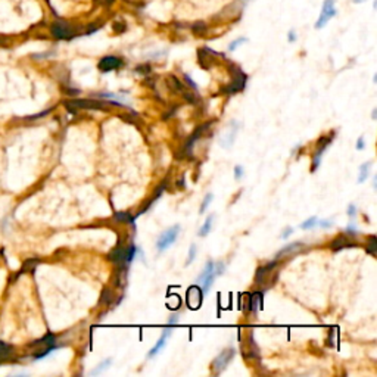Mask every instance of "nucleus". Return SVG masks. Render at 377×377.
<instances>
[{
  "label": "nucleus",
  "mask_w": 377,
  "mask_h": 377,
  "mask_svg": "<svg viewBox=\"0 0 377 377\" xmlns=\"http://www.w3.org/2000/svg\"><path fill=\"white\" fill-rule=\"evenodd\" d=\"M52 34L59 40H68V38L74 37V29L71 28L68 24L58 21V22H55L52 25Z\"/></svg>",
  "instance_id": "obj_7"
},
{
  "label": "nucleus",
  "mask_w": 377,
  "mask_h": 377,
  "mask_svg": "<svg viewBox=\"0 0 377 377\" xmlns=\"http://www.w3.org/2000/svg\"><path fill=\"white\" fill-rule=\"evenodd\" d=\"M196 251H198L196 245H192V246H190V249H189V257H187L186 265H189V264H192V262L195 261V258H196Z\"/></svg>",
  "instance_id": "obj_26"
},
{
  "label": "nucleus",
  "mask_w": 377,
  "mask_h": 377,
  "mask_svg": "<svg viewBox=\"0 0 377 377\" xmlns=\"http://www.w3.org/2000/svg\"><path fill=\"white\" fill-rule=\"evenodd\" d=\"M370 168H372V162H366L360 167V177H358V183H364L367 178H369V174H370Z\"/></svg>",
  "instance_id": "obj_15"
},
{
  "label": "nucleus",
  "mask_w": 377,
  "mask_h": 377,
  "mask_svg": "<svg viewBox=\"0 0 377 377\" xmlns=\"http://www.w3.org/2000/svg\"><path fill=\"white\" fill-rule=\"evenodd\" d=\"M292 232H293V229H292V227H288V229H286L285 232L282 233V236H280V237H282V239H288Z\"/></svg>",
  "instance_id": "obj_33"
},
{
  "label": "nucleus",
  "mask_w": 377,
  "mask_h": 377,
  "mask_svg": "<svg viewBox=\"0 0 377 377\" xmlns=\"http://www.w3.org/2000/svg\"><path fill=\"white\" fill-rule=\"evenodd\" d=\"M317 217H311V218H308L307 221H304L302 224H301V229L302 230H310V229H314L316 226H317Z\"/></svg>",
  "instance_id": "obj_23"
},
{
  "label": "nucleus",
  "mask_w": 377,
  "mask_h": 377,
  "mask_svg": "<svg viewBox=\"0 0 377 377\" xmlns=\"http://www.w3.org/2000/svg\"><path fill=\"white\" fill-rule=\"evenodd\" d=\"M330 143H332V137H321L319 140V143H317V150H316L314 155H313V168H311L313 173L317 170V167L320 165L321 155H323V152L327 149V146L330 145Z\"/></svg>",
  "instance_id": "obj_8"
},
{
  "label": "nucleus",
  "mask_w": 377,
  "mask_h": 377,
  "mask_svg": "<svg viewBox=\"0 0 377 377\" xmlns=\"http://www.w3.org/2000/svg\"><path fill=\"white\" fill-rule=\"evenodd\" d=\"M377 116V109H373V112H372V119H376Z\"/></svg>",
  "instance_id": "obj_36"
},
{
  "label": "nucleus",
  "mask_w": 377,
  "mask_h": 377,
  "mask_svg": "<svg viewBox=\"0 0 377 377\" xmlns=\"http://www.w3.org/2000/svg\"><path fill=\"white\" fill-rule=\"evenodd\" d=\"M125 248H122L121 245L115 248L109 255H108V260L112 262H115V264H122V262H125Z\"/></svg>",
  "instance_id": "obj_13"
},
{
  "label": "nucleus",
  "mask_w": 377,
  "mask_h": 377,
  "mask_svg": "<svg viewBox=\"0 0 377 377\" xmlns=\"http://www.w3.org/2000/svg\"><path fill=\"white\" fill-rule=\"evenodd\" d=\"M336 15V9H335V0H326L323 4V10L320 15L319 21L316 22V28H323L333 16Z\"/></svg>",
  "instance_id": "obj_4"
},
{
  "label": "nucleus",
  "mask_w": 377,
  "mask_h": 377,
  "mask_svg": "<svg viewBox=\"0 0 377 377\" xmlns=\"http://www.w3.org/2000/svg\"><path fill=\"white\" fill-rule=\"evenodd\" d=\"M302 246V243H299V242H296V243H292V245H289V246H286L285 249H282L279 254H277V258L276 260H279L282 255H288V254H290V252H295V251H299V248Z\"/></svg>",
  "instance_id": "obj_19"
},
{
  "label": "nucleus",
  "mask_w": 377,
  "mask_h": 377,
  "mask_svg": "<svg viewBox=\"0 0 377 377\" xmlns=\"http://www.w3.org/2000/svg\"><path fill=\"white\" fill-rule=\"evenodd\" d=\"M66 108L71 111V112H75L74 108H81V109H105L103 108V103L102 102H97V100H90V99H77V100H69V102H65Z\"/></svg>",
  "instance_id": "obj_3"
},
{
  "label": "nucleus",
  "mask_w": 377,
  "mask_h": 377,
  "mask_svg": "<svg viewBox=\"0 0 377 377\" xmlns=\"http://www.w3.org/2000/svg\"><path fill=\"white\" fill-rule=\"evenodd\" d=\"M13 354V349L10 345L4 344L3 341H0V364L6 360H9Z\"/></svg>",
  "instance_id": "obj_14"
},
{
  "label": "nucleus",
  "mask_w": 377,
  "mask_h": 377,
  "mask_svg": "<svg viewBox=\"0 0 377 377\" xmlns=\"http://www.w3.org/2000/svg\"><path fill=\"white\" fill-rule=\"evenodd\" d=\"M212 199H214V195H212V193H208V195L203 198L202 205H201V208H199V212H201V214H203V212L208 209V206H209V203L212 202Z\"/></svg>",
  "instance_id": "obj_25"
},
{
  "label": "nucleus",
  "mask_w": 377,
  "mask_h": 377,
  "mask_svg": "<svg viewBox=\"0 0 377 377\" xmlns=\"http://www.w3.org/2000/svg\"><path fill=\"white\" fill-rule=\"evenodd\" d=\"M112 292H111V289H103V292H102V296H100V304H111V301H112Z\"/></svg>",
  "instance_id": "obj_24"
},
{
  "label": "nucleus",
  "mask_w": 377,
  "mask_h": 377,
  "mask_svg": "<svg viewBox=\"0 0 377 377\" xmlns=\"http://www.w3.org/2000/svg\"><path fill=\"white\" fill-rule=\"evenodd\" d=\"M136 252H137V248H136L134 245H130V246L125 248V258H124V260H125L127 264L133 262L134 257H136Z\"/></svg>",
  "instance_id": "obj_21"
},
{
  "label": "nucleus",
  "mask_w": 377,
  "mask_h": 377,
  "mask_svg": "<svg viewBox=\"0 0 377 377\" xmlns=\"http://www.w3.org/2000/svg\"><path fill=\"white\" fill-rule=\"evenodd\" d=\"M234 177H236L237 180H240V178L243 177V167H242V165H236V167H234Z\"/></svg>",
  "instance_id": "obj_28"
},
{
  "label": "nucleus",
  "mask_w": 377,
  "mask_h": 377,
  "mask_svg": "<svg viewBox=\"0 0 377 377\" xmlns=\"http://www.w3.org/2000/svg\"><path fill=\"white\" fill-rule=\"evenodd\" d=\"M122 65V60L119 58H116V56H105V58L100 59V62H99V69L102 71V72H109V71H112V69H116V68H119Z\"/></svg>",
  "instance_id": "obj_9"
},
{
  "label": "nucleus",
  "mask_w": 377,
  "mask_h": 377,
  "mask_svg": "<svg viewBox=\"0 0 377 377\" xmlns=\"http://www.w3.org/2000/svg\"><path fill=\"white\" fill-rule=\"evenodd\" d=\"M114 218L118 220V221H122V223H131V224H133V223H134V220H136V218H134L130 212H115V214H114Z\"/></svg>",
  "instance_id": "obj_18"
},
{
  "label": "nucleus",
  "mask_w": 377,
  "mask_h": 377,
  "mask_svg": "<svg viewBox=\"0 0 377 377\" xmlns=\"http://www.w3.org/2000/svg\"><path fill=\"white\" fill-rule=\"evenodd\" d=\"M168 80H170L168 86L173 88L174 91H180V93H183V91H184V86L181 84V81H180L177 77H174V75H170V78H168Z\"/></svg>",
  "instance_id": "obj_20"
},
{
  "label": "nucleus",
  "mask_w": 377,
  "mask_h": 377,
  "mask_svg": "<svg viewBox=\"0 0 377 377\" xmlns=\"http://www.w3.org/2000/svg\"><path fill=\"white\" fill-rule=\"evenodd\" d=\"M178 233H180V226H178V224H175L173 227H170L168 230H165V232L159 236V239H158V243H156L158 249H159V251H165L167 248H170L175 240H177Z\"/></svg>",
  "instance_id": "obj_2"
},
{
  "label": "nucleus",
  "mask_w": 377,
  "mask_h": 377,
  "mask_svg": "<svg viewBox=\"0 0 377 377\" xmlns=\"http://www.w3.org/2000/svg\"><path fill=\"white\" fill-rule=\"evenodd\" d=\"M184 78H186V81H187V84H190V86H192V87L195 88V90H196V88H198V86H196V84H195V83H193V80H192V78H190V77H189V75H184Z\"/></svg>",
  "instance_id": "obj_34"
},
{
  "label": "nucleus",
  "mask_w": 377,
  "mask_h": 377,
  "mask_svg": "<svg viewBox=\"0 0 377 377\" xmlns=\"http://www.w3.org/2000/svg\"><path fill=\"white\" fill-rule=\"evenodd\" d=\"M357 214V206L354 205V203H349L348 206V215L349 217H354Z\"/></svg>",
  "instance_id": "obj_30"
},
{
  "label": "nucleus",
  "mask_w": 377,
  "mask_h": 377,
  "mask_svg": "<svg viewBox=\"0 0 377 377\" xmlns=\"http://www.w3.org/2000/svg\"><path fill=\"white\" fill-rule=\"evenodd\" d=\"M233 357H234V349H226V351H223L215 360H214V363H212V369H214V372H215V375H220L223 370H226V367L230 364V361L233 360Z\"/></svg>",
  "instance_id": "obj_5"
},
{
  "label": "nucleus",
  "mask_w": 377,
  "mask_h": 377,
  "mask_svg": "<svg viewBox=\"0 0 377 377\" xmlns=\"http://www.w3.org/2000/svg\"><path fill=\"white\" fill-rule=\"evenodd\" d=\"M355 3H361V1H364V0H354Z\"/></svg>",
  "instance_id": "obj_38"
},
{
  "label": "nucleus",
  "mask_w": 377,
  "mask_h": 377,
  "mask_svg": "<svg viewBox=\"0 0 377 377\" xmlns=\"http://www.w3.org/2000/svg\"><path fill=\"white\" fill-rule=\"evenodd\" d=\"M296 40V34H295V31L292 29V31H289V41L290 43H293Z\"/></svg>",
  "instance_id": "obj_35"
},
{
  "label": "nucleus",
  "mask_w": 377,
  "mask_h": 377,
  "mask_svg": "<svg viewBox=\"0 0 377 377\" xmlns=\"http://www.w3.org/2000/svg\"><path fill=\"white\" fill-rule=\"evenodd\" d=\"M103 1H105L106 4H112V1H114V0H103Z\"/></svg>",
  "instance_id": "obj_37"
},
{
  "label": "nucleus",
  "mask_w": 377,
  "mask_h": 377,
  "mask_svg": "<svg viewBox=\"0 0 377 377\" xmlns=\"http://www.w3.org/2000/svg\"><path fill=\"white\" fill-rule=\"evenodd\" d=\"M178 323V314H174V316H171L170 320H168V326H174Z\"/></svg>",
  "instance_id": "obj_32"
},
{
  "label": "nucleus",
  "mask_w": 377,
  "mask_h": 377,
  "mask_svg": "<svg viewBox=\"0 0 377 377\" xmlns=\"http://www.w3.org/2000/svg\"><path fill=\"white\" fill-rule=\"evenodd\" d=\"M276 265H277V260L273 262H268L267 265H264V267H261V268H258L257 276H255V282H257L258 285H262V283H264V280H265V276H267L270 271H273V270L276 268Z\"/></svg>",
  "instance_id": "obj_12"
},
{
  "label": "nucleus",
  "mask_w": 377,
  "mask_h": 377,
  "mask_svg": "<svg viewBox=\"0 0 377 377\" xmlns=\"http://www.w3.org/2000/svg\"><path fill=\"white\" fill-rule=\"evenodd\" d=\"M170 335H171V330H170V327L162 333V336L158 339V342L153 345V348L149 351V354H147V358H153L155 355H158V352L161 351V349L164 348L165 345H167V341H168V338H170Z\"/></svg>",
  "instance_id": "obj_10"
},
{
  "label": "nucleus",
  "mask_w": 377,
  "mask_h": 377,
  "mask_svg": "<svg viewBox=\"0 0 377 377\" xmlns=\"http://www.w3.org/2000/svg\"><path fill=\"white\" fill-rule=\"evenodd\" d=\"M111 363H112V358H108V360H105V361H102L94 370H91L90 372V376H97V375H100L103 370H106L109 366H111Z\"/></svg>",
  "instance_id": "obj_17"
},
{
  "label": "nucleus",
  "mask_w": 377,
  "mask_h": 377,
  "mask_svg": "<svg viewBox=\"0 0 377 377\" xmlns=\"http://www.w3.org/2000/svg\"><path fill=\"white\" fill-rule=\"evenodd\" d=\"M224 268H226V265H224L223 262H218V264H215L214 261L206 262L202 274L198 277V283L201 285L202 292H208V290H209V288H211L212 283H214V280H215L220 274L224 273Z\"/></svg>",
  "instance_id": "obj_1"
},
{
  "label": "nucleus",
  "mask_w": 377,
  "mask_h": 377,
  "mask_svg": "<svg viewBox=\"0 0 377 377\" xmlns=\"http://www.w3.org/2000/svg\"><path fill=\"white\" fill-rule=\"evenodd\" d=\"M366 251H367V254H370V255H376L377 242H376V236H375V234H373V236H370V239H369V245H367Z\"/></svg>",
  "instance_id": "obj_22"
},
{
  "label": "nucleus",
  "mask_w": 377,
  "mask_h": 377,
  "mask_svg": "<svg viewBox=\"0 0 377 377\" xmlns=\"http://www.w3.org/2000/svg\"><path fill=\"white\" fill-rule=\"evenodd\" d=\"M366 147V142H364V137H360L358 142H357V149L358 150H363Z\"/></svg>",
  "instance_id": "obj_31"
},
{
  "label": "nucleus",
  "mask_w": 377,
  "mask_h": 377,
  "mask_svg": "<svg viewBox=\"0 0 377 377\" xmlns=\"http://www.w3.org/2000/svg\"><path fill=\"white\" fill-rule=\"evenodd\" d=\"M234 71H236V74H234V78H233V81L230 83V86H227V87L224 88V91L229 93V94L237 93V91L243 90L245 86H246V75L239 68H236Z\"/></svg>",
  "instance_id": "obj_6"
},
{
  "label": "nucleus",
  "mask_w": 377,
  "mask_h": 377,
  "mask_svg": "<svg viewBox=\"0 0 377 377\" xmlns=\"http://www.w3.org/2000/svg\"><path fill=\"white\" fill-rule=\"evenodd\" d=\"M354 246H355V243H352L347 236H338V237L332 242V245H330V248H332L335 252H336V251H341V249L354 248Z\"/></svg>",
  "instance_id": "obj_11"
},
{
  "label": "nucleus",
  "mask_w": 377,
  "mask_h": 377,
  "mask_svg": "<svg viewBox=\"0 0 377 377\" xmlns=\"http://www.w3.org/2000/svg\"><path fill=\"white\" fill-rule=\"evenodd\" d=\"M212 223H214V215H209V217L205 220L203 226L201 227V230H199V236H201V237H205L208 233L211 232V229H212Z\"/></svg>",
  "instance_id": "obj_16"
},
{
  "label": "nucleus",
  "mask_w": 377,
  "mask_h": 377,
  "mask_svg": "<svg viewBox=\"0 0 377 377\" xmlns=\"http://www.w3.org/2000/svg\"><path fill=\"white\" fill-rule=\"evenodd\" d=\"M317 224L319 226H321L323 229H329V227H332V221H329V220H324V221H317Z\"/></svg>",
  "instance_id": "obj_29"
},
{
  "label": "nucleus",
  "mask_w": 377,
  "mask_h": 377,
  "mask_svg": "<svg viewBox=\"0 0 377 377\" xmlns=\"http://www.w3.org/2000/svg\"><path fill=\"white\" fill-rule=\"evenodd\" d=\"M246 41H248V40H246L245 37H242V38H237V40H234L232 44L229 46V49H230V50H234V49H237V47H239L240 44H243V43H246Z\"/></svg>",
  "instance_id": "obj_27"
}]
</instances>
